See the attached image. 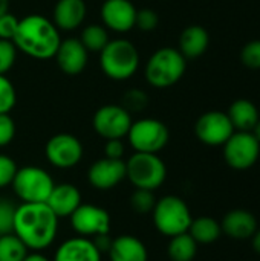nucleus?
<instances>
[{"mask_svg": "<svg viewBox=\"0 0 260 261\" xmlns=\"http://www.w3.org/2000/svg\"><path fill=\"white\" fill-rule=\"evenodd\" d=\"M70 226L80 237H98L110 232V214L97 205L81 203L70 214Z\"/></svg>", "mask_w": 260, "mask_h": 261, "instance_id": "nucleus-11", "label": "nucleus"}, {"mask_svg": "<svg viewBox=\"0 0 260 261\" xmlns=\"http://www.w3.org/2000/svg\"><path fill=\"white\" fill-rule=\"evenodd\" d=\"M222 232L234 240H248L257 231V220L247 210H233L221 222Z\"/></svg>", "mask_w": 260, "mask_h": 261, "instance_id": "nucleus-18", "label": "nucleus"}, {"mask_svg": "<svg viewBox=\"0 0 260 261\" xmlns=\"http://www.w3.org/2000/svg\"><path fill=\"white\" fill-rule=\"evenodd\" d=\"M170 133L167 125L153 118H144L132 122L127 133L130 147L138 153H155L158 154L169 142Z\"/></svg>", "mask_w": 260, "mask_h": 261, "instance_id": "nucleus-8", "label": "nucleus"}, {"mask_svg": "<svg viewBox=\"0 0 260 261\" xmlns=\"http://www.w3.org/2000/svg\"><path fill=\"white\" fill-rule=\"evenodd\" d=\"M103 23L115 32H129L135 28L136 8L130 0H106L101 6Z\"/></svg>", "mask_w": 260, "mask_h": 261, "instance_id": "nucleus-15", "label": "nucleus"}, {"mask_svg": "<svg viewBox=\"0 0 260 261\" xmlns=\"http://www.w3.org/2000/svg\"><path fill=\"white\" fill-rule=\"evenodd\" d=\"M29 249L14 232L0 236V261H23Z\"/></svg>", "mask_w": 260, "mask_h": 261, "instance_id": "nucleus-26", "label": "nucleus"}, {"mask_svg": "<svg viewBox=\"0 0 260 261\" xmlns=\"http://www.w3.org/2000/svg\"><path fill=\"white\" fill-rule=\"evenodd\" d=\"M253 239V248H254V251L260 254V229L257 228V231L254 232V236L251 237Z\"/></svg>", "mask_w": 260, "mask_h": 261, "instance_id": "nucleus-41", "label": "nucleus"}, {"mask_svg": "<svg viewBox=\"0 0 260 261\" xmlns=\"http://www.w3.org/2000/svg\"><path fill=\"white\" fill-rule=\"evenodd\" d=\"M222 147L224 159L233 170H248L259 159L260 142L251 132H234Z\"/></svg>", "mask_w": 260, "mask_h": 261, "instance_id": "nucleus-9", "label": "nucleus"}, {"mask_svg": "<svg viewBox=\"0 0 260 261\" xmlns=\"http://www.w3.org/2000/svg\"><path fill=\"white\" fill-rule=\"evenodd\" d=\"M17 58V47L11 40H0V75L11 70Z\"/></svg>", "mask_w": 260, "mask_h": 261, "instance_id": "nucleus-31", "label": "nucleus"}, {"mask_svg": "<svg viewBox=\"0 0 260 261\" xmlns=\"http://www.w3.org/2000/svg\"><path fill=\"white\" fill-rule=\"evenodd\" d=\"M23 261H51L48 257H44L43 254H40V252H32V254H29L28 252V255L25 257V260Z\"/></svg>", "mask_w": 260, "mask_h": 261, "instance_id": "nucleus-40", "label": "nucleus"}, {"mask_svg": "<svg viewBox=\"0 0 260 261\" xmlns=\"http://www.w3.org/2000/svg\"><path fill=\"white\" fill-rule=\"evenodd\" d=\"M87 179L89 184L100 191L112 190L126 179V162L123 159L103 158L90 165Z\"/></svg>", "mask_w": 260, "mask_h": 261, "instance_id": "nucleus-14", "label": "nucleus"}, {"mask_svg": "<svg viewBox=\"0 0 260 261\" xmlns=\"http://www.w3.org/2000/svg\"><path fill=\"white\" fill-rule=\"evenodd\" d=\"M132 115L123 107L116 104H107L100 107L93 115V130L97 135L109 139H123L127 136L132 125Z\"/></svg>", "mask_w": 260, "mask_h": 261, "instance_id": "nucleus-10", "label": "nucleus"}, {"mask_svg": "<svg viewBox=\"0 0 260 261\" xmlns=\"http://www.w3.org/2000/svg\"><path fill=\"white\" fill-rule=\"evenodd\" d=\"M15 210L17 206H14L9 200H0V236L11 234L14 231Z\"/></svg>", "mask_w": 260, "mask_h": 261, "instance_id": "nucleus-32", "label": "nucleus"}, {"mask_svg": "<svg viewBox=\"0 0 260 261\" xmlns=\"http://www.w3.org/2000/svg\"><path fill=\"white\" fill-rule=\"evenodd\" d=\"M126 177L138 190L155 191L166 182L167 167L155 153L135 151L126 162Z\"/></svg>", "mask_w": 260, "mask_h": 261, "instance_id": "nucleus-6", "label": "nucleus"}, {"mask_svg": "<svg viewBox=\"0 0 260 261\" xmlns=\"http://www.w3.org/2000/svg\"><path fill=\"white\" fill-rule=\"evenodd\" d=\"M15 136V122L9 113H0V148L12 142Z\"/></svg>", "mask_w": 260, "mask_h": 261, "instance_id": "nucleus-36", "label": "nucleus"}, {"mask_svg": "<svg viewBox=\"0 0 260 261\" xmlns=\"http://www.w3.org/2000/svg\"><path fill=\"white\" fill-rule=\"evenodd\" d=\"M208 43V32L199 24H192L185 28L179 37V52L185 58H198L207 50Z\"/></svg>", "mask_w": 260, "mask_h": 261, "instance_id": "nucleus-22", "label": "nucleus"}, {"mask_svg": "<svg viewBox=\"0 0 260 261\" xmlns=\"http://www.w3.org/2000/svg\"><path fill=\"white\" fill-rule=\"evenodd\" d=\"M187 58L173 47L158 49L146 64V80L155 89L175 86L185 73Z\"/></svg>", "mask_w": 260, "mask_h": 261, "instance_id": "nucleus-4", "label": "nucleus"}, {"mask_svg": "<svg viewBox=\"0 0 260 261\" xmlns=\"http://www.w3.org/2000/svg\"><path fill=\"white\" fill-rule=\"evenodd\" d=\"M84 0H58L54 8V24L58 31H74L86 18Z\"/></svg>", "mask_w": 260, "mask_h": 261, "instance_id": "nucleus-20", "label": "nucleus"}, {"mask_svg": "<svg viewBox=\"0 0 260 261\" xmlns=\"http://www.w3.org/2000/svg\"><path fill=\"white\" fill-rule=\"evenodd\" d=\"M188 234L193 237V240L198 245H211L218 242L219 237L222 236V228L216 219L204 216L192 220Z\"/></svg>", "mask_w": 260, "mask_h": 261, "instance_id": "nucleus-24", "label": "nucleus"}, {"mask_svg": "<svg viewBox=\"0 0 260 261\" xmlns=\"http://www.w3.org/2000/svg\"><path fill=\"white\" fill-rule=\"evenodd\" d=\"M12 232L28 249L38 252L54 243L58 232V217L48 203H21L15 210Z\"/></svg>", "mask_w": 260, "mask_h": 261, "instance_id": "nucleus-1", "label": "nucleus"}, {"mask_svg": "<svg viewBox=\"0 0 260 261\" xmlns=\"http://www.w3.org/2000/svg\"><path fill=\"white\" fill-rule=\"evenodd\" d=\"M167 254L172 261H193L198 254V243L188 232L175 236L169 243Z\"/></svg>", "mask_w": 260, "mask_h": 261, "instance_id": "nucleus-25", "label": "nucleus"}, {"mask_svg": "<svg viewBox=\"0 0 260 261\" xmlns=\"http://www.w3.org/2000/svg\"><path fill=\"white\" fill-rule=\"evenodd\" d=\"M18 28V18L11 12L0 15V40H11L14 38Z\"/></svg>", "mask_w": 260, "mask_h": 261, "instance_id": "nucleus-37", "label": "nucleus"}, {"mask_svg": "<svg viewBox=\"0 0 260 261\" xmlns=\"http://www.w3.org/2000/svg\"><path fill=\"white\" fill-rule=\"evenodd\" d=\"M12 188L15 196L23 203H46L55 184L51 174L34 165L18 168L12 180Z\"/></svg>", "mask_w": 260, "mask_h": 261, "instance_id": "nucleus-7", "label": "nucleus"}, {"mask_svg": "<svg viewBox=\"0 0 260 261\" xmlns=\"http://www.w3.org/2000/svg\"><path fill=\"white\" fill-rule=\"evenodd\" d=\"M158 23H159V17H158L156 11L150 9V8L136 11L135 26L139 28L141 31H153V29H156Z\"/></svg>", "mask_w": 260, "mask_h": 261, "instance_id": "nucleus-35", "label": "nucleus"}, {"mask_svg": "<svg viewBox=\"0 0 260 261\" xmlns=\"http://www.w3.org/2000/svg\"><path fill=\"white\" fill-rule=\"evenodd\" d=\"M80 41L87 52H101L110 40L106 28L100 24H89L83 29Z\"/></svg>", "mask_w": 260, "mask_h": 261, "instance_id": "nucleus-27", "label": "nucleus"}, {"mask_svg": "<svg viewBox=\"0 0 260 261\" xmlns=\"http://www.w3.org/2000/svg\"><path fill=\"white\" fill-rule=\"evenodd\" d=\"M241 60L250 69H260V40H253L244 46Z\"/></svg>", "mask_w": 260, "mask_h": 261, "instance_id": "nucleus-33", "label": "nucleus"}, {"mask_svg": "<svg viewBox=\"0 0 260 261\" xmlns=\"http://www.w3.org/2000/svg\"><path fill=\"white\" fill-rule=\"evenodd\" d=\"M152 216L155 228L170 239L188 232L193 220L188 205L178 196H164L156 200Z\"/></svg>", "mask_w": 260, "mask_h": 261, "instance_id": "nucleus-5", "label": "nucleus"}, {"mask_svg": "<svg viewBox=\"0 0 260 261\" xmlns=\"http://www.w3.org/2000/svg\"><path fill=\"white\" fill-rule=\"evenodd\" d=\"M251 133H253V136H254V138H256V139L260 142V119L256 122V125L253 127Z\"/></svg>", "mask_w": 260, "mask_h": 261, "instance_id": "nucleus-43", "label": "nucleus"}, {"mask_svg": "<svg viewBox=\"0 0 260 261\" xmlns=\"http://www.w3.org/2000/svg\"><path fill=\"white\" fill-rule=\"evenodd\" d=\"M9 12V0H0V15Z\"/></svg>", "mask_w": 260, "mask_h": 261, "instance_id": "nucleus-42", "label": "nucleus"}, {"mask_svg": "<svg viewBox=\"0 0 260 261\" xmlns=\"http://www.w3.org/2000/svg\"><path fill=\"white\" fill-rule=\"evenodd\" d=\"M227 115L238 132H251L260 119L257 107L248 99H236L230 106Z\"/></svg>", "mask_w": 260, "mask_h": 261, "instance_id": "nucleus-23", "label": "nucleus"}, {"mask_svg": "<svg viewBox=\"0 0 260 261\" xmlns=\"http://www.w3.org/2000/svg\"><path fill=\"white\" fill-rule=\"evenodd\" d=\"M112 240L109 237V234H103V236H98V237H93V245L97 246V249L103 254V252H109L110 249V245H112Z\"/></svg>", "mask_w": 260, "mask_h": 261, "instance_id": "nucleus-39", "label": "nucleus"}, {"mask_svg": "<svg viewBox=\"0 0 260 261\" xmlns=\"http://www.w3.org/2000/svg\"><path fill=\"white\" fill-rule=\"evenodd\" d=\"M17 170L18 168L14 159L6 154H0V188H5L12 184Z\"/></svg>", "mask_w": 260, "mask_h": 261, "instance_id": "nucleus-34", "label": "nucleus"}, {"mask_svg": "<svg viewBox=\"0 0 260 261\" xmlns=\"http://www.w3.org/2000/svg\"><path fill=\"white\" fill-rule=\"evenodd\" d=\"M44 156L55 168L69 170L80 164L83 158V145L74 135L58 133L46 142Z\"/></svg>", "mask_w": 260, "mask_h": 261, "instance_id": "nucleus-12", "label": "nucleus"}, {"mask_svg": "<svg viewBox=\"0 0 260 261\" xmlns=\"http://www.w3.org/2000/svg\"><path fill=\"white\" fill-rule=\"evenodd\" d=\"M46 203L58 219L70 217V214L81 205V193L72 184H60L54 187Z\"/></svg>", "mask_w": 260, "mask_h": 261, "instance_id": "nucleus-19", "label": "nucleus"}, {"mask_svg": "<svg viewBox=\"0 0 260 261\" xmlns=\"http://www.w3.org/2000/svg\"><path fill=\"white\" fill-rule=\"evenodd\" d=\"M107 254L110 261H149V251L143 240L129 234L113 239Z\"/></svg>", "mask_w": 260, "mask_h": 261, "instance_id": "nucleus-21", "label": "nucleus"}, {"mask_svg": "<svg viewBox=\"0 0 260 261\" xmlns=\"http://www.w3.org/2000/svg\"><path fill=\"white\" fill-rule=\"evenodd\" d=\"M149 104V98L143 90L132 89L124 93L123 96V107L130 113V112H143Z\"/></svg>", "mask_w": 260, "mask_h": 261, "instance_id": "nucleus-30", "label": "nucleus"}, {"mask_svg": "<svg viewBox=\"0 0 260 261\" xmlns=\"http://www.w3.org/2000/svg\"><path fill=\"white\" fill-rule=\"evenodd\" d=\"M156 203V197L153 191L149 190H135L130 196V206L138 214H149L153 211Z\"/></svg>", "mask_w": 260, "mask_h": 261, "instance_id": "nucleus-28", "label": "nucleus"}, {"mask_svg": "<svg viewBox=\"0 0 260 261\" xmlns=\"http://www.w3.org/2000/svg\"><path fill=\"white\" fill-rule=\"evenodd\" d=\"M17 50L37 60H49L55 57L61 43L60 31L54 21L43 15L31 14L18 20L17 32L12 38Z\"/></svg>", "mask_w": 260, "mask_h": 261, "instance_id": "nucleus-2", "label": "nucleus"}, {"mask_svg": "<svg viewBox=\"0 0 260 261\" xmlns=\"http://www.w3.org/2000/svg\"><path fill=\"white\" fill-rule=\"evenodd\" d=\"M15 102L17 92L14 84L5 75H0V113H11Z\"/></svg>", "mask_w": 260, "mask_h": 261, "instance_id": "nucleus-29", "label": "nucleus"}, {"mask_svg": "<svg viewBox=\"0 0 260 261\" xmlns=\"http://www.w3.org/2000/svg\"><path fill=\"white\" fill-rule=\"evenodd\" d=\"M100 66L107 78L115 81H126L132 78L138 70V49L129 40H112L100 52Z\"/></svg>", "mask_w": 260, "mask_h": 261, "instance_id": "nucleus-3", "label": "nucleus"}, {"mask_svg": "<svg viewBox=\"0 0 260 261\" xmlns=\"http://www.w3.org/2000/svg\"><path fill=\"white\" fill-rule=\"evenodd\" d=\"M234 127L227 113L211 110L204 113L195 125V133L198 139L210 147L224 145L230 136L234 133Z\"/></svg>", "mask_w": 260, "mask_h": 261, "instance_id": "nucleus-13", "label": "nucleus"}, {"mask_svg": "<svg viewBox=\"0 0 260 261\" xmlns=\"http://www.w3.org/2000/svg\"><path fill=\"white\" fill-rule=\"evenodd\" d=\"M87 55L89 52L83 46V43L78 38H66L61 40L55 60L58 67L66 73V75H80L86 66H87Z\"/></svg>", "mask_w": 260, "mask_h": 261, "instance_id": "nucleus-16", "label": "nucleus"}, {"mask_svg": "<svg viewBox=\"0 0 260 261\" xmlns=\"http://www.w3.org/2000/svg\"><path fill=\"white\" fill-rule=\"evenodd\" d=\"M52 261H101V252L87 237L64 240L55 251Z\"/></svg>", "mask_w": 260, "mask_h": 261, "instance_id": "nucleus-17", "label": "nucleus"}, {"mask_svg": "<svg viewBox=\"0 0 260 261\" xmlns=\"http://www.w3.org/2000/svg\"><path fill=\"white\" fill-rule=\"evenodd\" d=\"M106 158L109 159H123L124 154V144L121 139H109L104 147Z\"/></svg>", "mask_w": 260, "mask_h": 261, "instance_id": "nucleus-38", "label": "nucleus"}]
</instances>
